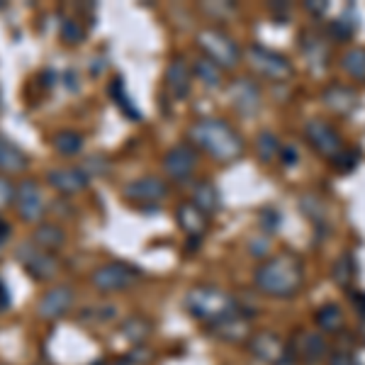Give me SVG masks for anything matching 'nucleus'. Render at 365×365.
Wrapping results in <instances>:
<instances>
[{"mask_svg":"<svg viewBox=\"0 0 365 365\" xmlns=\"http://www.w3.org/2000/svg\"><path fill=\"white\" fill-rule=\"evenodd\" d=\"M305 283V268L293 254L268 258L256 271V288L271 298H293Z\"/></svg>","mask_w":365,"mask_h":365,"instance_id":"obj_1","label":"nucleus"},{"mask_svg":"<svg viewBox=\"0 0 365 365\" xmlns=\"http://www.w3.org/2000/svg\"><path fill=\"white\" fill-rule=\"evenodd\" d=\"M190 139L217 161H234L244 151V141L236 129L217 117L197 119L190 127Z\"/></svg>","mask_w":365,"mask_h":365,"instance_id":"obj_2","label":"nucleus"},{"mask_svg":"<svg viewBox=\"0 0 365 365\" xmlns=\"http://www.w3.org/2000/svg\"><path fill=\"white\" fill-rule=\"evenodd\" d=\"M185 307L195 319H202L209 327L234 315V300L229 293L214 288V285H197L187 293Z\"/></svg>","mask_w":365,"mask_h":365,"instance_id":"obj_3","label":"nucleus"},{"mask_svg":"<svg viewBox=\"0 0 365 365\" xmlns=\"http://www.w3.org/2000/svg\"><path fill=\"white\" fill-rule=\"evenodd\" d=\"M197 44L205 51V59L214 61L219 68H234L241 61V49L236 47V42L229 34H224L222 30H212V27L202 30L197 34Z\"/></svg>","mask_w":365,"mask_h":365,"instance_id":"obj_4","label":"nucleus"},{"mask_svg":"<svg viewBox=\"0 0 365 365\" xmlns=\"http://www.w3.org/2000/svg\"><path fill=\"white\" fill-rule=\"evenodd\" d=\"M249 64L254 66L263 78H268V81L280 83L285 78L293 76V64H290L283 54L261 47V44H254V47L249 49Z\"/></svg>","mask_w":365,"mask_h":365,"instance_id":"obj_5","label":"nucleus"},{"mask_svg":"<svg viewBox=\"0 0 365 365\" xmlns=\"http://www.w3.org/2000/svg\"><path fill=\"white\" fill-rule=\"evenodd\" d=\"M90 280L102 293H117V290L129 288L136 280V271L132 266L122 263V261H112V263H105L100 268H95Z\"/></svg>","mask_w":365,"mask_h":365,"instance_id":"obj_6","label":"nucleus"},{"mask_svg":"<svg viewBox=\"0 0 365 365\" xmlns=\"http://www.w3.org/2000/svg\"><path fill=\"white\" fill-rule=\"evenodd\" d=\"M305 134H307V139H310V144L315 146L322 156L334 158L341 153L344 141H341V134L334 124L324 122V119H310L305 127Z\"/></svg>","mask_w":365,"mask_h":365,"instance_id":"obj_7","label":"nucleus"},{"mask_svg":"<svg viewBox=\"0 0 365 365\" xmlns=\"http://www.w3.org/2000/svg\"><path fill=\"white\" fill-rule=\"evenodd\" d=\"M17 258L25 266V271L30 273L32 278H37V280H49V278H54L56 268H59L56 258L49 251L34 249V244H22V246L17 249Z\"/></svg>","mask_w":365,"mask_h":365,"instance_id":"obj_8","label":"nucleus"},{"mask_svg":"<svg viewBox=\"0 0 365 365\" xmlns=\"http://www.w3.org/2000/svg\"><path fill=\"white\" fill-rule=\"evenodd\" d=\"M15 205L25 222H39L44 217V209H47L42 190L34 180H22L15 187Z\"/></svg>","mask_w":365,"mask_h":365,"instance_id":"obj_9","label":"nucleus"},{"mask_svg":"<svg viewBox=\"0 0 365 365\" xmlns=\"http://www.w3.org/2000/svg\"><path fill=\"white\" fill-rule=\"evenodd\" d=\"M249 351L254 353L258 361L271 365H285L288 363V349L276 334L258 332L249 339Z\"/></svg>","mask_w":365,"mask_h":365,"instance_id":"obj_10","label":"nucleus"},{"mask_svg":"<svg viewBox=\"0 0 365 365\" xmlns=\"http://www.w3.org/2000/svg\"><path fill=\"white\" fill-rule=\"evenodd\" d=\"M195 168H197V153L187 144L173 146V149L166 153V158H163V170H166L173 180L190 178Z\"/></svg>","mask_w":365,"mask_h":365,"instance_id":"obj_11","label":"nucleus"},{"mask_svg":"<svg viewBox=\"0 0 365 365\" xmlns=\"http://www.w3.org/2000/svg\"><path fill=\"white\" fill-rule=\"evenodd\" d=\"M166 182L156 178V175H144V178L129 182L124 187V197H129L132 202H158V200L166 197Z\"/></svg>","mask_w":365,"mask_h":365,"instance_id":"obj_12","label":"nucleus"},{"mask_svg":"<svg viewBox=\"0 0 365 365\" xmlns=\"http://www.w3.org/2000/svg\"><path fill=\"white\" fill-rule=\"evenodd\" d=\"M71 302H73V290L68 288V285H59V288L49 290V293L44 295L37 312L42 319H59L61 315H66Z\"/></svg>","mask_w":365,"mask_h":365,"instance_id":"obj_13","label":"nucleus"},{"mask_svg":"<svg viewBox=\"0 0 365 365\" xmlns=\"http://www.w3.org/2000/svg\"><path fill=\"white\" fill-rule=\"evenodd\" d=\"M47 180L56 190L66 192V195H73V192L83 190V187L88 185L90 175L85 173L83 168H54L47 173Z\"/></svg>","mask_w":365,"mask_h":365,"instance_id":"obj_14","label":"nucleus"},{"mask_svg":"<svg viewBox=\"0 0 365 365\" xmlns=\"http://www.w3.org/2000/svg\"><path fill=\"white\" fill-rule=\"evenodd\" d=\"M231 98H234V105H236L244 115H254L261 107V90L258 85L251 83L249 78H239V81L231 85Z\"/></svg>","mask_w":365,"mask_h":365,"instance_id":"obj_15","label":"nucleus"},{"mask_svg":"<svg viewBox=\"0 0 365 365\" xmlns=\"http://www.w3.org/2000/svg\"><path fill=\"white\" fill-rule=\"evenodd\" d=\"M166 85L175 100H182L190 90V66L185 59H173L166 68Z\"/></svg>","mask_w":365,"mask_h":365,"instance_id":"obj_16","label":"nucleus"},{"mask_svg":"<svg viewBox=\"0 0 365 365\" xmlns=\"http://www.w3.org/2000/svg\"><path fill=\"white\" fill-rule=\"evenodd\" d=\"M175 217H178L180 229L195 239L202 236L205 229H207V214H205L200 207H195L192 202H182L180 207L175 209Z\"/></svg>","mask_w":365,"mask_h":365,"instance_id":"obj_17","label":"nucleus"},{"mask_svg":"<svg viewBox=\"0 0 365 365\" xmlns=\"http://www.w3.org/2000/svg\"><path fill=\"white\" fill-rule=\"evenodd\" d=\"M27 166H30L27 153L17 144H13L8 136L0 134V170H5V173H22Z\"/></svg>","mask_w":365,"mask_h":365,"instance_id":"obj_18","label":"nucleus"},{"mask_svg":"<svg viewBox=\"0 0 365 365\" xmlns=\"http://www.w3.org/2000/svg\"><path fill=\"white\" fill-rule=\"evenodd\" d=\"M324 105L332 107L339 115H349L353 112V107L358 105V95L353 88H346V85H332V88L324 90Z\"/></svg>","mask_w":365,"mask_h":365,"instance_id":"obj_19","label":"nucleus"},{"mask_svg":"<svg viewBox=\"0 0 365 365\" xmlns=\"http://www.w3.org/2000/svg\"><path fill=\"white\" fill-rule=\"evenodd\" d=\"M64 241H66V234L61 227H56V224H39L37 229H34V244L42 246V249L54 251V249H59Z\"/></svg>","mask_w":365,"mask_h":365,"instance_id":"obj_20","label":"nucleus"},{"mask_svg":"<svg viewBox=\"0 0 365 365\" xmlns=\"http://www.w3.org/2000/svg\"><path fill=\"white\" fill-rule=\"evenodd\" d=\"M51 144H54V149L59 153H64V156H76L83 149V136L73 132V129H61V132L54 134Z\"/></svg>","mask_w":365,"mask_h":365,"instance_id":"obj_21","label":"nucleus"},{"mask_svg":"<svg viewBox=\"0 0 365 365\" xmlns=\"http://www.w3.org/2000/svg\"><path fill=\"white\" fill-rule=\"evenodd\" d=\"M192 205L202 209L205 214H209L219 207V195L209 182H197L195 190H192Z\"/></svg>","mask_w":365,"mask_h":365,"instance_id":"obj_22","label":"nucleus"},{"mask_svg":"<svg viewBox=\"0 0 365 365\" xmlns=\"http://www.w3.org/2000/svg\"><path fill=\"white\" fill-rule=\"evenodd\" d=\"M300 353L305 356L307 363H319L327 356V341H324L322 334H305Z\"/></svg>","mask_w":365,"mask_h":365,"instance_id":"obj_23","label":"nucleus"},{"mask_svg":"<svg viewBox=\"0 0 365 365\" xmlns=\"http://www.w3.org/2000/svg\"><path fill=\"white\" fill-rule=\"evenodd\" d=\"M110 95H112V100H115V105L119 107V110L124 112V115L132 117V119H141V112L136 110L134 102L129 100L127 88H124V81H122V78H115V81L110 83Z\"/></svg>","mask_w":365,"mask_h":365,"instance_id":"obj_24","label":"nucleus"},{"mask_svg":"<svg viewBox=\"0 0 365 365\" xmlns=\"http://www.w3.org/2000/svg\"><path fill=\"white\" fill-rule=\"evenodd\" d=\"M192 71H195V76L202 81L207 88H219L222 85V68L214 64V61L209 59H197L195 66H192Z\"/></svg>","mask_w":365,"mask_h":365,"instance_id":"obj_25","label":"nucleus"},{"mask_svg":"<svg viewBox=\"0 0 365 365\" xmlns=\"http://www.w3.org/2000/svg\"><path fill=\"white\" fill-rule=\"evenodd\" d=\"M317 324L324 332H339L341 324H344V312H341L339 305H324L317 312Z\"/></svg>","mask_w":365,"mask_h":365,"instance_id":"obj_26","label":"nucleus"},{"mask_svg":"<svg viewBox=\"0 0 365 365\" xmlns=\"http://www.w3.org/2000/svg\"><path fill=\"white\" fill-rule=\"evenodd\" d=\"M346 73H351L353 78H365V49H351L341 59Z\"/></svg>","mask_w":365,"mask_h":365,"instance_id":"obj_27","label":"nucleus"},{"mask_svg":"<svg viewBox=\"0 0 365 365\" xmlns=\"http://www.w3.org/2000/svg\"><path fill=\"white\" fill-rule=\"evenodd\" d=\"M256 151H258L261 161L268 163V161H273L278 153H280V144H278V139L271 132H261L258 139H256Z\"/></svg>","mask_w":365,"mask_h":365,"instance_id":"obj_28","label":"nucleus"},{"mask_svg":"<svg viewBox=\"0 0 365 365\" xmlns=\"http://www.w3.org/2000/svg\"><path fill=\"white\" fill-rule=\"evenodd\" d=\"M59 34H61V42L64 44H81L85 39L83 25L78 20H73V17H64V22H61V27H59Z\"/></svg>","mask_w":365,"mask_h":365,"instance_id":"obj_29","label":"nucleus"},{"mask_svg":"<svg viewBox=\"0 0 365 365\" xmlns=\"http://www.w3.org/2000/svg\"><path fill=\"white\" fill-rule=\"evenodd\" d=\"M149 332H151L149 322H146V319H141V317L127 319V322H124V327H122V334L127 336L129 341H134V344H136V341H144Z\"/></svg>","mask_w":365,"mask_h":365,"instance_id":"obj_30","label":"nucleus"},{"mask_svg":"<svg viewBox=\"0 0 365 365\" xmlns=\"http://www.w3.org/2000/svg\"><path fill=\"white\" fill-rule=\"evenodd\" d=\"M351 278H353V258H351L349 254H346V256H341V258L336 261L334 280L341 283V285H346V283H351Z\"/></svg>","mask_w":365,"mask_h":365,"instance_id":"obj_31","label":"nucleus"},{"mask_svg":"<svg viewBox=\"0 0 365 365\" xmlns=\"http://www.w3.org/2000/svg\"><path fill=\"white\" fill-rule=\"evenodd\" d=\"M13 200H15V187H13V182L0 175V209L8 207V205L13 202Z\"/></svg>","mask_w":365,"mask_h":365,"instance_id":"obj_32","label":"nucleus"},{"mask_svg":"<svg viewBox=\"0 0 365 365\" xmlns=\"http://www.w3.org/2000/svg\"><path fill=\"white\" fill-rule=\"evenodd\" d=\"M329 32H332L334 37L339 39V42H344V39H349L351 34H353V25H346L344 20H336V22L329 25Z\"/></svg>","mask_w":365,"mask_h":365,"instance_id":"obj_33","label":"nucleus"},{"mask_svg":"<svg viewBox=\"0 0 365 365\" xmlns=\"http://www.w3.org/2000/svg\"><path fill=\"white\" fill-rule=\"evenodd\" d=\"M329 365H356V361H353L351 353L339 351V353H334V356L329 358Z\"/></svg>","mask_w":365,"mask_h":365,"instance_id":"obj_34","label":"nucleus"},{"mask_svg":"<svg viewBox=\"0 0 365 365\" xmlns=\"http://www.w3.org/2000/svg\"><path fill=\"white\" fill-rule=\"evenodd\" d=\"M8 307H10V293L5 288V283L0 280V310H8Z\"/></svg>","mask_w":365,"mask_h":365,"instance_id":"obj_35","label":"nucleus"},{"mask_svg":"<svg viewBox=\"0 0 365 365\" xmlns=\"http://www.w3.org/2000/svg\"><path fill=\"white\" fill-rule=\"evenodd\" d=\"M283 161L288 163V166H293V163L298 161V153H295L293 146H288V149H283Z\"/></svg>","mask_w":365,"mask_h":365,"instance_id":"obj_36","label":"nucleus"},{"mask_svg":"<svg viewBox=\"0 0 365 365\" xmlns=\"http://www.w3.org/2000/svg\"><path fill=\"white\" fill-rule=\"evenodd\" d=\"M8 236H10V224H8V222L0 219V246H3V244L8 241Z\"/></svg>","mask_w":365,"mask_h":365,"instance_id":"obj_37","label":"nucleus"},{"mask_svg":"<svg viewBox=\"0 0 365 365\" xmlns=\"http://www.w3.org/2000/svg\"><path fill=\"white\" fill-rule=\"evenodd\" d=\"M307 10H310V13H315V15L327 13V3H307Z\"/></svg>","mask_w":365,"mask_h":365,"instance_id":"obj_38","label":"nucleus"}]
</instances>
